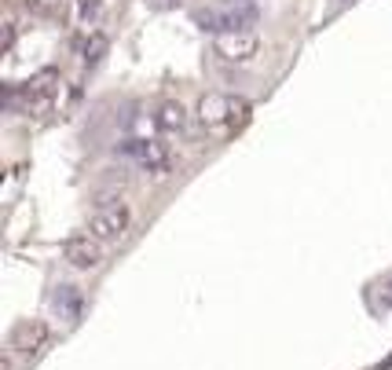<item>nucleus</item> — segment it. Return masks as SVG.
<instances>
[{
    "mask_svg": "<svg viewBox=\"0 0 392 370\" xmlns=\"http://www.w3.org/2000/svg\"><path fill=\"white\" fill-rule=\"evenodd\" d=\"M260 23V8L253 0H238V4H213L194 11V26L213 33V37H224V33H257Z\"/></svg>",
    "mask_w": 392,
    "mask_h": 370,
    "instance_id": "nucleus-1",
    "label": "nucleus"
},
{
    "mask_svg": "<svg viewBox=\"0 0 392 370\" xmlns=\"http://www.w3.org/2000/svg\"><path fill=\"white\" fill-rule=\"evenodd\" d=\"M198 121L206 128H238L250 121V103L242 96H228V92H209L198 103Z\"/></svg>",
    "mask_w": 392,
    "mask_h": 370,
    "instance_id": "nucleus-2",
    "label": "nucleus"
},
{
    "mask_svg": "<svg viewBox=\"0 0 392 370\" xmlns=\"http://www.w3.org/2000/svg\"><path fill=\"white\" fill-rule=\"evenodd\" d=\"M128 228H133V209L121 198H103L89 216V235L96 242H118V238H125Z\"/></svg>",
    "mask_w": 392,
    "mask_h": 370,
    "instance_id": "nucleus-3",
    "label": "nucleus"
},
{
    "mask_svg": "<svg viewBox=\"0 0 392 370\" xmlns=\"http://www.w3.org/2000/svg\"><path fill=\"white\" fill-rule=\"evenodd\" d=\"M121 155L133 158L143 172H150V176H165V172L172 169V150L162 140H140V136H133V140L121 143Z\"/></svg>",
    "mask_w": 392,
    "mask_h": 370,
    "instance_id": "nucleus-4",
    "label": "nucleus"
},
{
    "mask_svg": "<svg viewBox=\"0 0 392 370\" xmlns=\"http://www.w3.org/2000/svg\"><path fill=\"white\" fill-rule=\"evenodd\" d=\"M18 99H23L26 114H48L59 99V74L55 70L33 74L26 84H18Z\"/></svg>",
    "mask_w": 392,
    "mask_h": 370,
    "instance_id": "nucleus-5",
    "label": "nucleus"
},
{
    "mask_svg": "<svg viewBox=\"0 0 392 370\" xmlns=\"http://www.w3.org/2000/svg\"><path fill=\"white\" fill-rule=\"evenodd\" d=\"M52 344V326L45 319H23L11 330V352L18 359H37L45 356V348Z\"/></svg>",
    "mask_w": 392,
    "mask_h": 370,
    "instance_id": "nucleus-6",
    "label": "nucleus"
},
{
    "mask_svg": "<svg viewBox=\"0 0 392 370\" xmlns=\"http://www.w3.org/2000/svg\"><path fill=\"white\" fill-rule=\"evenodd\" d=\"M62 257L70 260V268L77 271H96L103 264V242H96L92 235H74L62 246Z\"/></svg>",
    "mask_w": 392,
    "mask_h": 370,
    "instance_id": "nucleus-7",
    "label": "nucleus"
},
{
    "mask_svg": "<svg viewBox=\"0 0 392 370\" xmlns=\"http://www.w3.org/2000/svg\"><path fill=\"white\" fill-rule=\"evenodd\" d=\"M260 52V37L257 33H224L216 37V55L228 62H253Z\"/></svg>",
    "mask_w": 392,
    "mask_h": 370,
    "instance_id": "nucleus-8",
    "label": "nucleus"
},
{
    "mask_svg": "<svg viewBox=\"0 0 392 370\" xmlns=\"http://www.w3.org/2000/svg\"><path fill=\"white\" fill-rule=\"evenodd\" d=\"M52 308L59 319H67V323H77L81 312H84V293L77 286H70V282H62V286L52 290Z\"/></svg>",
    "mask_w": 392,
    "mask_h": 370,
    "instance_id": "nucleus-9",
    "label": "nucleus"
},
{
    "mask_svg": "<svg viewBox=\"0 0 392 370\" xmlns=\"http://www.w3.org/2000/svg\"><path fill=\"white\" fill-rule=\"evenodd\" d=\"M155 125L162 128V133H184V128H187V111H184L180 103L165 99L158 106V114H155Z\"/></svg>",
    "mask_w": 392,
    "mask_h": 370,
    "instance_id": "nucleus-10",
    "label": "nucleus"
},
{
    "mask_svg": "<svg viewBox=\"0 0 392 370\" xmlns=\"http://www.w3.org/2000/svg\"><path fill=\"white\" fill-rule=\"evenodd\" d=\"M81 52H84V55H81V59H84V67H99L103 55H106V37L96 30L89 40H84V48H81Z\"/></svg>",
    "mask_w": 392,
    "mask_h": 370,
    "instance_id": "nucleus-11",
    "label": "nucleus"
},
{
    "mask_svg": "<svg viewBox=\"0 0 392 370\" xmlns=\"http://www.w3.org/2000/svg\"><path fill=\"white\" fill-rule=\"evenodd\" d=\"M77 11H81V23L89 26L99 23V0H77Z\"/></svg>",
    "mask_w": 392,
    "mask_h": 370,
    "instance_id": "nucleus-12",
    "label": "nucleus"
},
{
    "mask_svg": "<svg viewBox=\"0 0 392 370\" xmlns=\"http://www.w3.org/2000/svg\"><path fill=\"white\" fill-rule=\"evenodd\" d=\"M378 304H381L385 312H392V279H388V282H381V286H378Z\"/></svg>",
    "mask_w": 392,
    "mask_h": 370,
    "instance_id": "nucleus-13",
    "label": "nucleus"
},
{
    "mask_svg": "<svg viewBox=\"0 0 392 370\" xmlns=\"http://www.w3.org/2000/svg\"><path fill=\"white\" fill-rule=\"evenodd\" d=\"M162 4H184V0H162Z\"/></svg>",
    "mask_w": 392,
    "mask_h": 370,
    "instance_id": "nucleus-14",
    "label": "nucleus"
}]
</instances>
